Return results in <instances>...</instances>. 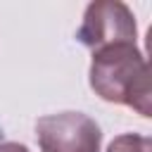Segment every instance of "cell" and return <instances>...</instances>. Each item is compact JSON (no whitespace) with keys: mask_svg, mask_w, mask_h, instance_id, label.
I'll list each match as a JSON object with an SVG mask.
<instances>
[{"mask_svg":"<svg viewBox=\"0 0 152 152\" xmlns=\"http://www.w3.org/2000/svg\"><path fill=\"white\" fill-rule=\"evenodd\" d=\"M107 152H152V140L140 133H124L109 142Z\"/></svg>","mask_w":152,"mask_h":152,"instance_id":"277c9868","label":"cell"},{"mask_svg":"<svg viewBox=\"0 0 152 152\" xmlns=\"http://www.w3.org/2000/svg\"><path fill=\"white\" fill-rule=\"evenodd\" d=\"M0 152H28V147L21 142H0Z\"/></svg>","mask_w":152,"mask_h":152,"instance_id":"5b68a950","label":"cell"},{"mask_svg":"<svg viewBox=\"0 0 152 152\" xmlns=\"http://www.w3.org/2000/svg\"><path fill=\"white\" fill-rule=\"evenodd\" d=\"M90 88L104 102L126 104L140 116L152 114L150 66L135 43H116L93 52Z\"/></svg>","mask_w":152,"mask_h":152,"instance_id":"6da1fadb","label":"cell"},{"mask_svg":"<svg viewBox=\"0 0 152 152\" xmlns=\"http://www.w3.org/2000/svg\"><path fill=\"white\" fill-rule=\"evenodd\" d=\"M40 152H100L102 131L88 114L59 112L36 121Z\"/></svg>","mask_w":152,"mask_h":152,"instance_id":"7a4b0ae2","label":"cell"},{"mask_svg":"<svg viewBox=\"0 0 152 152\" xmlns=\"http://www.w3.org/2000/svg\"><path fill=\"white\" fill-rule=\"evenodd\" d=\"M135 17L121 0H95L86 7L76 38L93 52L116 43H135Z\"/></svg>","mask_w":152,"mask_h":152,"instance_id":"3957f363","label":"cell"}]
</instances>
